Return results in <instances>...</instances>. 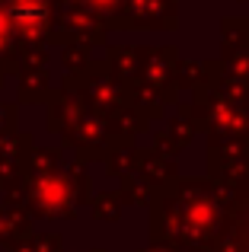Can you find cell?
I'll return each mask as SVG.
<instances>
[{"instance_id": "obj_1", "label": "cell", "mask_w": 249, "mask_h": 252, "mask_svg": "<svg viewBox=\"0 0 249 252\" xmlns=\"http://www.w3.org/2000/svg\"><path fill=\"white\" fill-rule=\"evenodd\" d=\"M10 16L16 19V23L23 26V29H32V26H38V23L45 19V10H42L38 3L32 6V10H29V6H26V10H23V6H13V10H10Z\"/></svg>"}]
</instances>
